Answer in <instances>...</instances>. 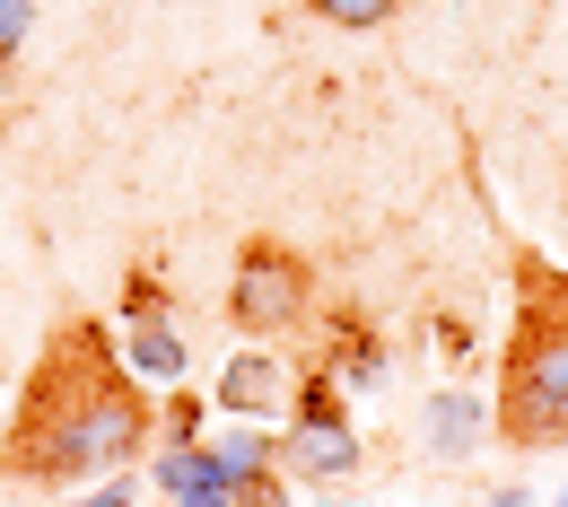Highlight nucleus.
<instances>
[{
	"instance_id": "1",
	"label": "nucleus",
	"mask_w": 568,
	"mask_h": 507,
	"mask_svg": "<svg viewBox=\"0 0 568 507\" xmlns=\"http://www.w3.org/2000/svg\"><path fill=\"white\" fill-rule=\"evenodd\" d=\"M149 446V403L114 367V342L97 324H62L27 376V403L9 412L0 473L18 481H79L105 464H132Z\"/></svg>"
},
{
	"instance_id": "2",
	"label": "nucleus",
	"mask_w": 568,
	"mask_h": 507,
	"mask_svg": "<svg viewBox=\"0 0 568 507\" xmlns=\"http://www.w3.org/2000/svg\"><path fill=\"white\" fill-rule=\"evenodd\" d=\"M507 446H568V272L516 254V324L498 351V412Z\"/></svg>"
},
{
	"instance_id": "3",
	"label": "nucleus",
	"mask_w": 568,
	"mask_h": 507,
	"mask_svg": "<svg viewBox=\"0 0 568 507\" xmlns=\"http://www.w3.org/2000/svg\"><path fill=\"white\" fill-rule=\"evenodd\" d=\"M306 290H315V272L288 254L281 236H254L236 254V281H227V324L236 333H288L306 315Z\"/></svg>"
},
{
	"instance_id": "4",
	"label": "nucleus",
	"mask_w": 568,
	"mask_h": 507,
	"mask_svg": "<svg viewBox=\"0 0 568 507\" xmlns=\"http://www.w3.org/2000/svg\"><path fill=\"white\" fill-rule=\"evenodd\" d=\"M158 490L175 507H245V490L211 464V446H166L158 455Z\"/></svg>"
},
{
	"instance_id": "5",
	"label": "nucleus",
	"mask_w": 568,
	"mask_h": 507,
	"mask_svg": "<svg viewBox=\"0 0 568 507\" xmlns=\"http://www.w3.org/2000/svg\"><path fill=\"white\" fill-rule=\"evenodd\" d=\"M219 412H236V420L288 412V367H281V359H263V351L227 359V376H219Z\"/></svg>"
},
{
	"instance_id": "6",
	"label": "nucleus",
	"mask_w": 568,
	"mask_h": 507,
	"mask_svg": "<svg viewBox=\"0 0 568 507\" xmlns=\"http://www.w3.org/2000/svg\"><path fill=\"white\" fill-rule=\"evenodd\" d=\"M281 464L297 473V481H351V473H358L351 420H342V429H288L281 437Z\"/></svg>"
},
{
	"instance_id": "7",
	"label": "nucleus",
	"mask_w": 568,
	"mask_h": 507,
	"mask_svg": "<svg viewBox=\"0 0 568 507\" xmlns=\"http://www.w3.org/2000/svg\"><path fill=\"white\" fill-rule=\"evenodd\" d=\"M420 429H428V446H437L446 464H464V455L481 446V429H490V403H481V394H428Z\"/></svg>"
},
{
	"instance_id": "8",
	"label": "nucleus",
	"mask_w": 568,
	"mask_h": 507,
	"mask_svg": "<svg viewBox=\"0 0 568 507\" xmlns=\"http://www.w3.org/2000/svg\"><path fill=\"white\" fill-rule=\"evenodd\" d=\"M211 464L236 481V490H263L272 473H281V437H263V429H227L211 437Z\"/></svg>"
},
{
	"instance_id": "9",
	"label": "nucleus",
	"mask_w": 568,
	"mask_h": 507,
	"mask_svg": "<svg viewBox=\"0 0 568 507\" xmlns=\"http://www.w3.org/2000/svg\"><path fill=\"white\" fill-rule=\"evenodd\" d=\"M132 376H149V385H175V376H184V342H175L166 324H141V333H132Z\"/></svg>"
},
{
	"instance_id": "10",
	"label": "nucleus",
	"mask_w": 568,
	"mask_h": 507,
	"mask_svg": "<svg viewBox=\"0 0 568 507\" xmlns=\"http://www.w3.org/2000/svg\"><path fill=\"white\" fill-rule=\"evenodd\" d=\"M333 376H342V385H385V351H376V333H358L351 315H342V351H333Z\"/></svg>"
},
{
	"instance_id": "11",
	"label": "nucleus",
	"mask_w": 568,
	"mask_h": 507,
	"mask_svg": "<svg viewBox=\"0 0 568 507\" xmlns=\"http://www.w3.org/2000/svg\"><path fill=\"white\" fill-rule=\"evenodd\" d=\"M297 429H342V394H333V376H306V385H297Z\"/></svg>"
},
{
	"instance_id": "12",
	"label": "nucleus",
	"mask_w": 568,
	"mask_h": 507,
	"mask_svg": "<svg viewBox=\"0 0 568 507\" xmlns=\"http://www.w3.org/2000/svg\"><path fill=\"white\" fill-rule=\"evenodd\" d=\"M315 18H333V27H385L403 0H306Z\"/></svg>"
},
{
	"instance_id": "13",
	"label": "nucleus",
	"mask_w": 568,
	"mask_h": 507,
	"mask_svg": "<svg viewBox=\"0 0 568 507\" xmlns=\"http://www.w3.org/2000/svg\"><path fill=\"white\" fill-rule=\"evenodd\" d=\"M27 18H36V0H0V62L27 44Z\"/></svg>"
},
{
	"instance_id": "14",
	"label": "nucleus",
	"mask_w": 568,
	"mask_h": 507,
	"mask_svg": "<svg viewBox=\"0 0 568 507\" xmlns=\"http://www.w3.org/2000/svg\"><path fill=\"white\" fill-rule=\"evenodd\" d=\"M123 315H132V324H158V315H166L158 281H132V290H123Z\"/></svg>"
},
{
	"instance_id": "15",
	"label": "nucleus",
	"mask_w": 568,
	"mask_h": 507,
	"mask_svg": "<svg viewBox=\"0 0 568 507\" xmlns=\"http://www.w3.org/2000/svg\"><path fill=\"white\" fill-rule=\"evenodd\" d=\"M193 429H202V403H193V394H184V403H175V412H166V437H175V446H193Z\"/></svg>"
},
{
	"instance_id": "16",
	"label": "nucleus",
	"mask_w": 568,
	"mask_h": 507,
	"mask_svg": "<svg viewBox=\"0 0 568 507\" xmlns=\"http://www.w3.org/2000/svg\"><path fill=\"white\" fill-rule=\"evenodd\" d=\"M79 507H132V490L114 481V490H88V499H79Z\"/></svg>"
},
{
	"instance_id": "17",
	"label": "nucleus",
	"mask_w": 568,
	"mask_h": 507,
	"mask_svg": "<svg viewBox=\"0 0 568 507\" xmlns=\"http://www.w3.org/2000/svg\"><path fill=\"white\" fill-rule=\"evenodd\" d=\"M551 507H568V490H560V499H551Z\"/></svg>"
},
{
	"instance_id": "18",
	"label": "nucleus",
	"mask_w": 568,
	"mask_h": 507,
	"mask_svg": "<svg viewBox=\"0 0 568 507\" xmlns=\"http://www.w3.org/2000/svg\"><path fill=\"white\" fill-rule=\"evenodd\" d=\"M272 507H281V499H272Z\"/></svg>"
}]
</instances>
